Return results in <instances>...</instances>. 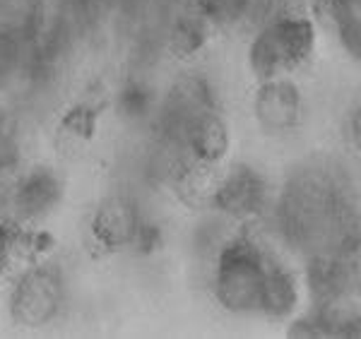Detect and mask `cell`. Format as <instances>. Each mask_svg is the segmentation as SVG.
<instances>
[{
  "mask_svg": "<svg viewBox=\"0 0 361 339\" xmlns=\"http://www.w3.org/2000/svg\"><path fill=\"white\" fill-rule=\"evenodd\" d=\"M347 3H354V0H330V8H335V5H347Z\"/></svg>",
  "mask_w": 361,
  "mask_h": 339,
  "instance_id": "cell-14",
  "label": "cell"
},
{
  "mask_svg": "<svg viewBox=\"0 0 361 339\" xmlns=\"http://www.w3.org/2000/svg\"><path fill=\"white\" fill-rule=\"evenodd\" d=\"M94 123H97V113L90 109H75L73 113L66 118V125L70 128L73 132H78L80 137H87L92 135V130H94Z\"/></svg>",
  "mask_w": 361,
  "mask_h": 339,
  "instance_id": "cell-12",
  "label": "cell"
},
{
  "mask_svg": "<svg viewBox=\"0 0 361 339\" xmlns=\"http://www.w3.org/2000/svg\"><path fill=\"white\" fill-rule=\"evenodd\" d=\"M250 0H200V10L217 25H231L246 13Z\"/></svg>",
  "mask_w": 361,
  "mask_h": 339,
  "instance_id": "cell-11",
  "label": "cell"
},
{
  "mask_svg": "<svg viewBox=\"0 0 361 339\" xmlns=\"http://www.w3.org/2000/svg\"><path fill=\"white\" fill-rule=\"evenodd\" d=\"M277 265V258L248 238H236L224 245L214 272V294L219 303L231 313L263 315L267 284Z\"/></svg>",
  "mask_w": 361,
  "mask_h": 339,
  "instance_id": "cell-1",
  "label": "cell"
},
{
  "mask_svg": "<svg viewBox=\"0 0 361 339\" xmlns=\"http://www.w3.org/2000/svg\"><path fill=\"white\" fill-rule=\"evenodd\" d=\"M137 219L130 204L123 200H111L99 209L94 219V236L106 245H126L135 241Z\"/></svg>",
  "mask_w": 361,
  "mask_h": 339,
  "instance_id": "cell-7",
  "label": "cell"
},
{
  "mask_svg": "<svg viewBox=\"0 0 361 339\" xmlns=\"http://www.w3.org/2000/svg\"><path fill=\"white\" fill-rule=\"evenodd\" d=\"M58 197H61L58 180L51 176V173H44V171L32 173V176L22 183L20 192H17L20 209L27 217H42V214H46L58 202Z\"/></svg>",
  "mask_w": 361,
  "mask_h": 339,
  "instance_id": "cell-8",
  "label": "cell"
},
{
  "mask_svg": "<svg viewBox=\"0 0 361 339\" xmlns=\"http://www.w3.org/2000/svg\"><path fill=\"white\" fill-rule=\"evenodd\" d=\"M61 303V284L51 272L27 274L13 294V315L22 323H44Z\"/></svg>",
  "mask_w": 361,
  "mask_h": 339,
  "instance_id": "cell-4",
  "label": "cell"
},
{
  "mask_svg": "<svg viewBox=\"0 0 361 339\" xmlns=\"http://www.w3.org/2000/svg\"><path fill=\"white\" fill-rule=\"evenodd\" d=\"M207 41V17L183 15L171 29V49L178 56H193Z\"/></svg>",
  "mask_w": 361,
  "mask_h": 339,
  "instance_id": "cell-10",
  "label": "cell"
},
{
  "mask_svg": "<svg viewBox=\"0 0 361 339\" xmlns=\"http://www.w3.org/2000/svg\"><path fill=\"white\" fill-rule=\"evenodd\" d=\"M255 116L267 130H289L301 118V94L292 82L270 78L255 97Z\"/></svg>",
  "mask_w": 361,
  "mask_h": 339,
  "instance_id": "cell-5",
  "label": "cell"
},
{
  "mask_svg": "<svg viewBox=\"0 0 361 339\" xmlns=\"http://www.w3.org/2000/svg\"><path fill=\"white\" fill-rule=\"evenodd\" d=\"M349 130H352V140H354V144L361 149V109L354 113V118H352V125H349Z\"/></svg>",
  "mask_w": 361,
  "mask_h": 339,
  "instance_id": "cell-13",
  "label": "cell"
},
{
  "mask_svg": "<svg viewBox=\"0 0 361 339\" xmlns=\"http://www.w3.org/2000/svg\"><path fill=\"white\" fill-rule=\"evenodd\" d=\"M212 200L231 217H253L265 207V180L253 168L238 166L214 188Z\"/></svg>",
  "mask_w": 361,
  "mask_h": 339,
  "instance_id": "cell-3",
  "label": "cell"
},
{
  "mask_svg": "<svg viewBox=\"0 0 361 339\" xmlns=\"http://www.w3.org/2000/svg\"><path fill=\"white\" fill-rule=\"evenodd\" d=\"M294 337H361V315L340 301H328L292 325Z\"/></svg>",
  "mask_w": 361,
  "mask_h": 339,
  "instance_id": "cell-6",
  "label": "cell"
},
{
  "mask_svg": "<svg viewBox=\"0 0 361 339\" xmlns=\"http://www.w3.org/2000/svg\"><path fill=\"white\" fill-rule=\"evenodd\" d=\"M316 46V29L306 17L284 15L267 25L250 46V68L263 80L279 78L308 61Z\"/></svg>",
  "mask_w": 361,
  "mask_h": 339,
  "instance_id": "cell-2",
  "label": "cell"
},
{
  "mask_svg": "<svg viewBox=\"0 0 361 339\" xmlns=\"http://www.w3.org/2000/svg\"><path fill=\"white\" fill-rule=\"evenodd\" d=\"M335 17L337 39L354 61H361V0L330 8Z\"/></svg>",
  "mask_w": 361,
  "mask_h": 339,
  "instance_id": "cell-9",
  "label": "cell"
}]
</instances>
